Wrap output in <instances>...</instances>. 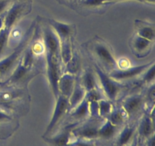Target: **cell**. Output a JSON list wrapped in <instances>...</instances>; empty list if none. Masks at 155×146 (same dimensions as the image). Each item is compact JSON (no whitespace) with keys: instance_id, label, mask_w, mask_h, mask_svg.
I'll use <instances>...</instances> for the list:
<instances>
[{"instance_id":"e0dca14e","label":"cell","mask_w":155,"mask_h":146,"mask_svg":"<svg viewBox=\"0 0 155 146\" xmlns=\"http://www.w3.org/2000/svg\"><path fill=\"white\" fill-rule=\"evenodd\" d=\"M139 135L144 138H148L154 134V123L150 116H145L139 126Z\"/></svg>"},{"instance_id":"6da1fadb","label":"cell","mask_w":155,"mask_h":146,"mask_svg":"<svg viewBox=\"0 0 155 146\" xmlns=\"http://www.w3.org/2000/svg\"><path fill=\"white\" fill-rule=\"evenodd\" d=\"M31 10L30 2H15L3 17L4 27L12 30L15 23Z\"/></svg>"},{"instance_id":"d6a6232c","label":"cell","mask_w":155,"mask_h":146,"mask_svg":"<svg viewBox=\"0 0 155 146\" xmlns=\"http://www.w3.org/2000/svg\"><path fill=\"white\" fill-rule=\"evenodd\" d=\"M12 116L8 113L0 109V123L9 121V120H12Z\"/></svg>"},{"instance_id":"f35d334b","label":"cell","mask_w":155,"mask_h":146,"mask_svg":"<svg viewBox=\"0 0 155 146\" xmlns=\"http://www.w3.org/2000/svg\"><path fill=\"white\" fill-rule=\"evenodd\" d=\"M133 146H138V145H136V144H133Z\"/></svg>"},{"instance_id":"1f68e13d","label":"cell","mask_w":155,"mask_h":146,"mask_svg":"<svg viewBox=\"0 0 155 146\" xmlns=\"http://www.w3.org/2000/svg\"><path fill=\"white\" fill-rule=\"evenodd\" d=\"M89 114L91 116H98V102L96 100L89 102Z\"/></svg>"},{"instance_id":"4dcf8cb0","label":"cell","mask_w":155,"mask_h":146,"mask_svg":"<svg viewBox=\"0 0 155 146\" xmlns=\"http://www.w3.org/2000/svg\"><path fill=\"white\" fill-rule=\"evenodd\" d=\"M106 0H83V3L86 6L89 7H98L104 5Z\"/></svg>"},{"instance_id":"7402d4cb","label":"cell","mask_w":155,"mask_h":146,"mask_svg":"<svg viewBox=\"0 0 155 146\" xmlns=\"http://www.w3.org/2000/svg\"><path fill=\"white\" fill-rule=\"evenodd\" d=\"M80 85L83 86V88H84L86 92L95 89L96 82H95V76H94L93 72L92 71L88 70L83 74V77H82V82Z\"/></svg>"},{"instance_id":"2e32d148","label":"cell","mask_w":155,"mask_h":146,"mask_svg":"<svg viewBox=\"0 0 155 146\" xmlns=\"http://www.w3.org/2000/svg\"><path fill=\"white\" fill-rule=\"evenodd\" d=\"M31 68L24 66L22 62L18 61V65H16L15 68L14 69L13 72L12 73L9 78L5 82V84H15L22 81V79L25 78L27 73L30 71Z\"/></svg>"},{"instance_id":"44dd1931","label":"cell","mask_w":155,"mask_h":146,"mask_svg":"<svg viewBox=\"0 0 155 146\" xmlns=\"http://www.w3.org/2000/svg\"><path fill=\"white\" fill-rule=\"evenodd\" d=\"M71 115L74 118L81 120L89 115V102L86 98L71 110Z\"/></svg>"},{"instance_id":"cb8c5ba5","label":"cell","mask_w":155,"mask_h":146,"mask_svg":"<svg viewBox=\"0 0 155 146\" xmlns=\"http://www.w3.org/2000/svg\"><path fill=\"white\" fill-rule=\"evenodd\" d=\"M126 116L127 115L124 109H117L111 111L110 115L107 117V120H110L114 125L117 126L120 125L121 123H124V120L126 118Z\"/></svg>"},{"instance_id":"ffe728a7","label":"cell","mask_w":155,"mask_h":146,"mask_svg":"<svg viewBox=\"0 0 155 146\" xmlns=\"http://www.w3.org/2000/svg\"><path fill=\"white\" fill-rule=\"evenodd\" d=\"M134 126H127L123 129L120 133L117 138V145L118 146H127L131 140L135 133Z\"/></svg>"},{"instance_id":"9a60e30c","label":"cell","mask_w":155,"mask_h":146,"mask_svg":"<svg viewBox=\"0 0 155 146\" xmlns=\"http://www.w3.org/2000/svg\"><path fill=\"white\" fill-rule=\"evenodd\" d=\"M86 91L80 83H75L74 90L68 98L69 110H72L79 103H81L86 97Z\"/></svg>"},{"instance_id":"e575fe53","label":"cell","mask_w":155,"mask_h":146,"mask_svg":"<svg viewBox=\"0 0 155 146\" xmlns=\"http://www.w3.org/2000/svg\"><path fill=\"white\" fill-rule=\"evenodd\" d=\"M146 146H154V135L153 134L152 135L149 136L148 138V141H147Z\"/></svg>"},{"instance_id":"d6986e66","label":"cell","mask_w":155,"mask_h":146,"mask_svg":"<svg viewBox=\"0 0 155 146\" xmlns=\"http://www.w3.org/2000/svg\"><path fill=\"white\" fill-rule=\"evenodd\" d=\"M117 127V126L114 125L110 120L107 119V120L98 127V137H101L104 139H109L112 138L116 133Z\"/></svg>"},{"instance_id":"5bb4252c","label":"cell","mask_w":155,"mask_h":146,"mask_svg":"<svg viewBox=\"0 0 155 146\" xmlns=\"http://www.w3.org/2000/svg\"><path fill=\"white\" fill-rule=\"evenodd\" d=\"M79 138L86 140H92L98 137V126L95 125H86L72 131Z\"/></svg>"},{"instance_id":"277c9868","label":"cell","mask_w":155,"mask_h":146,"mask_svg":"<svg viewBox=\"0 0 155 146\" xmlns=\"http://www.w3.org/2000/svg\"><path fill=\"white\" fill-rule=\"evenodd\" d=\"M69 110V101H68V97L59 94L58 98L56 99L55 106H54V112H53L51 120L48 123V126L45 130V135L51 132L54 129L58 123L62 120L66 113Z\"/></svg>"},{"instance_id":"f546056e","label":"cell","mask_w":155,"mask_h":146,"mask_svg":"<svg viewBox=\"0 0 155 146\" xmlns=\"http://www.w3.org/2000/svg\"><path fill=\"white\" fill-rule=\"evenodd\" d=\"M85 98H86L89 102L94 101V100L98 101V100L101 99V95H100L99 92L95 88V89L92 90V91L86 92V97H85Z\"/></svg>"},{"instance_id":"d4e9b609","label":"cell","mask_w":155,"mask_h":146,"mask_svg":"<svg viewBox=\"0 0 155 146\" xmlns=\"http://www.w3.org/2000/svg\"><path fill=\"white\" fill-rule=\"evenodd\" d=\"M98 116L102 117H107L110 115L113 110V106L108 100L100 99L98 100Z\"/></svg>"},{"instance_id":"4316f807","label":"cell","mask_w":155,"mask_h":146,"mask_svg":"<svg viewBox=\"0 0 155 146\" xmlns=\"http://www.w3.org/2000/svg\"><path fill=\"white\" fill-rule=\"evenodd\" d=\"M155 76V65L154 62H153L145 71L143 77V82L146 84H150L154 80Z\"/></svg>"},{"instance_id":"83f0119b","label":"cell","mask_w":155,"mask_h":146,"mask_svg":"<svg viewBox=\"0 0 155 146\" xmlns=\"http://www.w3.org/2000/svg\"><path fill=\"white\" fill-rule=\"evenodd\" d=\"M68 146H96L90 140H86L83 138H79L77 139L71 141Z\"/></svg>"},{"instance_id":"7c38bea8","label":"cell","mask_w":155,"mask_h":146,"mask_svg":"<svg viewBox=\"0 0 155 146\" xmlns=\"http://www.w3.org/2000/svg\"><path fill=\"white\" fill-rule=\"evenodd\" d=\"M143 102L142 97L140 95H132L124 100L123 103V109L127 116H132L136 113Z\"/></svg>"},{"instance_id":"3957f363","label":"cell","mask_w":155,"mask_h":146,"mask_svg":"<svg viewBox=\"0 0 155 146\" xmlns=\"http://www.w3.org/2000/svg\"><path fill=\"white\" fill-rule=\"evenodd\" d=\"M47 62V75L48 82L55 99L59 95L58 81L61 77L60 62L58 58L46 56Z\"/></svg>"},{"instance_id":"8d00e7d4","label":"cell","mask_w":155,"mask_h":146,"mask_svg":"<svg viewBox=\"0 0 155 146\" xmlns=\"http://www.w3.org/2000/svg\"><path fill=\"white\" fill-rule=\"evenodd\" d=\"M139 1L145 2H148V3H154L155 0H139Z\"/></svg>"},{"instance_id":"7a4b0ae2","label":"cell","mask_w":155,"mask_h":146,"mask_svg":"<svg viewBox=\"0 0 155 146\" xmlns=\"http://www.w3.org/2000/svg\"><path fill=\"white\" fill-rule=\"evenodd\" d=\"M29 39H30V36L28 34L24 37L22 42L18 46L16 50L12 54L0 60V76L2 78L5 77L13 69L14 66L16 65L22 52L25 50L27 43L29 42Z\"/></svg>"},{"instance_id":"d590c367","label":"cell","mask_w":155,"mask_h":146,"mask_svg":"<svg viewBox=\"0 0 155 146\" xmlns=\"http://www.w3.org/2000/svg\"><path fill=\"white\" fill-rule=\"evenodd\" d=\"M4 27V21H3V16L0 17V30Z\"/></svg>"},{"instance_id":"4fadbf2b","label":"cell","mask_w":155,"mask_h":146,"mask_svg":"<svg viewBox=\"0 0 155 146\" xmlns=\"http://www.w3.org/2000/svg\"><path fill=\"white\" fill-rule=\"evenodd\" d=\"M136 34L154 42L155 38L154 24L138 20V21H136Z\"/></svg>"},{"instance_id":"f1b7e54d","label":"cell","mask_w":155,"mask_h":146,"mask_svg":"<svg viewBox=\"0 0 155 146\" xmlns=\"http://www.w3.org/2000/svg\"><path fill=\"white\" fill-rule=\"evenodd\" d=\"M15 0H0V17H2L6 13Z\"/></svg>"},{"instance_id":"5b68a950","label":"cell","mask_w":155,"mask_h":146,"mask_svg":"<svg viewBox=\"0 0 155 146\" xmlns=\"http://www.w3.org/2000/svg\"><path fill=\"white\" fill-rule=\"evenodd\" d=\"M96 73L98 75L103 91L105 93V95L108 97L109 100H115L119 93L120 92V85L117 83L110 76L106 75L99 68H96Z\"/></svg>"},{"instance_id":"836d02e7","label":"cell","mask_w":155,"mask_h":146,"mask_svg":"<svg viewBox=\"0 0 155 146\" xmlns=\"http://www.w3.org/2000/svg\"><path fill=\"white\" fill-rule=\"evenodd\" d=\"M154 92H155L154 85H152L151 88H149V90H148V98H149V100H151V102H154V97H155Z\"/></svg>"},{"instance_id":"484cf974","label":"cell","mask_w":155,"mask_h":146,"mask_svg":"<svg viewBox=\"0 0 155 146\" xmlns=\"http://www.w3.org/2000/svg\"><path fill=\"white\" fill-rule=\"evenodd\" d=\"M10 33L11 30L4 27L0 30V58L2 57L7 47L9 37H10Z\"/></svg>"},{"instance_id":"8fae6325","label":"cell","mask_w":155,"mask_h":146,"mask_svg":"<svg viewBox=\"0 0 155 146\" xmlns=\"http://www.w3.org/2000/svg\"><path fill=\"white\" fill-rule=\"evenodd\" d=\"M75 85V78L74 75L65 73L61 75L58 81V91L59 94L68 97L71 96Z\"/></svg>"},{"instance_id":"ac0fdd59","label":"cell","mask_w":155,"mask_h":146,"mask_svg":"<svg viewBox=\"0 0 155 146\" xmlns=\"http://www.w3.org/2000/svg\"><path fill=\"white\" fill-rule=\"evenodd\" d=\"M71 140V132L64 131L49 138H45V141L54 146H68Z\"/></svg>"},{"instance_id":"52a82bcc","label":"cell","mask_w":155,"mask_h":146,"mask_svg":"<svg viewBox=\"0 0 155 146\" xmlns=\"http://www.w3.org/2000/svg\"><path fill=\"white\" fill-rule=\"evenodd\" d=\"M43 40L46 56L60 59V40L52 28H45Z\"/></svg>"},{"instance_id":"9c48e42d","label":"cell","mask_w":155,"mask_h":146,"mask_svg":"<svg viewBox=\"0 0 155 146\" xmlns=\"http://www.w3.org/2000/svg\"><path fill=\"white\" fill-rule=\"evenodd\" d=\"M153 42L136 34L132 40V47L136 56L143 57L147 56L151 49Z\"/></svg>"},{"instance_id":"603a6c76","label":"cell","mask_w":155,"mask_h":146,"mask_svg":"<svg viewBox=\"0 0 155 146\" xmlns=\"http://www.w3.org/2000/svg\"><path fill=\"white\" fill-rule=\"evenodd\" d=\"M67 73L74 75L78 72L80 66V60L77 53H73L71 59L66 64Z\"/></svg>"},{"instance_id":"74e56055","label":"cell","mask_w":155,"mask_h":146,"mask_svg":"<svg viewBox=\"0 0 155 146\" xmlns=\"http://www.w3.org/2000/svg\"><path fill=\"white\" fill-rule=\"evenodd\" d=\"M116 1H123V0H106V2H116Z\"/></svg>"},{"instance_id":"8992f818","label":"cell","mask_w":155,"mask_h":146,"mask_svg":"<svg viewBox=\"0 0 155 146\" xmlns=\"http://www.w3.org/2000/svg\"><path fill=\"white\" fill-rule=\"evenodd\" d=\"M93 51L96 57L102 62L103 64L112 69H116L117 62L115 59L112 50L105 43L98 41L93 45Z\"/></svg>"},{"instance_id":"ba28073f","label":"cell","mask_w":155,"mask_h":146,"mask_svg":"<svg viewBox=\"0 0 155 146\" xmlns=\"http://www.w3.org/2000/svg\"><path fill=\"white\" fill-rule=\"evenodd\" d=\"M153 62H154L145 64V65L132 67V68L130 67V68H120V69L116 68L111 71L109 76L114 80H128V79L133 78H135L142 74Z\"/></svg>"},{"instance_id":"30bf717a","label":"cell","mask_w":155,"mask_h":146,"mask_svg":"<svg viewBox=\"0 0 155 146\" xmlns=\"http://www.w3.org/2000/svg\"><path fill=\"white\" fill-rule=\"evenodd\" d=\"M48 23H49L52 30L55 32L57 36H58L60 40L65 39H70L71 38L73 30H74L72 25L55 21V20L52 19V18L48 20Z\"/></svg>"}]
</instances>
